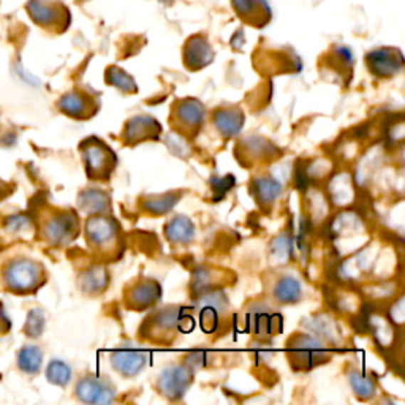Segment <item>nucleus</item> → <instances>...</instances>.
<instances>
[{
  "mask_svg": "<svg viewBox=\"0 0 405 405\" xmlns=\"http://www.w3.org/2000/svg\"><path fill=\"white\" fill-rule=\"evenodd\" d=\"M46 379L49 383L58 386H67L72 380V369L61 359H53L46 369Z\"/></svg>",
  "mask_w": 405,
  "mask_h": 405,
  "instance_id": "7c9ffc66",
  "label": "nucleus"
},
{
  "mask_svg": "<svg viewBox=\"0 0 405 405\" xmlns=\"http://www.w3.org/2000/svg\"><path fill=\"white\" fill-rule=\"evenodd\" d=\"M162 298V285L154 279H137L125 287L124 303L130 310L152 309Z\"/></svg>",
  "mask_w": 405,
  "mask_h": 405,
  "instance_id": "1a4fd4ad",
  "label": "nucleus"
},
{
  "mask_svg": "<svg viewBox=\"0 0 405 405\" xmlns=\"http://www.w3.org/2000/svg\"><path fill=\"white\" fill-rule=\"evenodd\" d=\"M16 72H18V75H19L21 78H23V80H24V81H27V83H29V84H38V81H37V80H35V78H33L32 75L27 73V72H26V70L23 68V65H21V63H18V65H16Z\"/></svg>",
  "mask_w": 405,
  "mask_h": 405,
  "instance_id": "c9c22d12",
  "label": "nucleus"
},
{
  "mask_svg": "<svg viewBox=\"0 0 405 405\" xmlns=\"http://www.w3.org/2000/svg\"><path fill=\"white\" fill-rule=\"evenodd\" d=\"M204 305L201 304V326L206 332L216 331L223 312L228 309V300L222 291H212L204 298Z\"/></svg>",
  "mask_w": 405,
  "mask_h": 405,
  "instance_id": "aec40b11",
  "label": "nucleus"
},
{
  "mask_svg": "<svg viewBox=\"0 0 405 405\" xmlns=\"http://www.w3.org/2000/svg\"><path fill=\"white\" fill-rule=\"evenodd\" d=\"M80 233V220L73 211H61L43 225V238L53 246H65Z\"/></svg>",
  "mask_w": 405,
  "mask_h": 405,
  "instance_id": "6e6552de",
  "label": "nucleus"
},
{
  "mask_svg": "<svg viewBox=\"0 0 405 405\" xmlns=\"http://www.w3.org/2000/svg\"><path fill=\"white\" fill-rule=\"evenodd\" d=\"M231 4L241 18L257 27L265 26L271 18V10L266 0H231Z\"/></svg>",
  "mask_w": 405,
  "mask_h": 405,
  "instance_id": "4be33fe9",
  "label": "nucleus"
},
{
  "mask_svg": "<svg viewBox=\"0 0 405 405\" xmlns=\"http://www.w3.org/2000/svg\"><path fill=\"white\" fill-rule=\"evenodd\" d=\"M287 353L290 364L298 371H310L331 359L330 348L323 340L304 332H296L288 339Z\"/></svg>",
  "mask_w": 405,
  "mask_h": 405,
  "instance_id": "7ed1b4c3",
  "label": "nucleus"
},
{
  "mask_svg": "<svg viewBox=\"0 0 405 405\" xmlns=\"http://www.w3.org/2000/svg\"><path fill=\"white\" fill-rule=\"evenodd\" d=\"M348 382H350L353 393L362 401L372 399V397L377 394L374 382L359 371H352L350 375H348Z\"/></svg>",
  "mask_w": 405,
  "mask_h": 405,
  "instance_id": "c756f323",
  "label": "nucleus"
},
{
  "mask_svg": "<svg viewBox=\"0 0 405 405\" xmlns=\"http://www.w3.org/2000/svg\"><path fill=\"white\" fill-rule=\"evenodd\" d=\"M83 163L90 181L108 182L117 167V155L112 149L97 137L86 138L80 144Z\"/></svg>",
  "mask_w": 405,
  "mask_h": 405,
  "instance_id": "20e7f679",
  "label": "nucleus"
},
{
  "mask_svg": "<svg viewBox=\"0 0 405 405\" xmlns=\"http://www.w3.org/2000/svg\"><path fill=\"white\" fill-rule=\"evenodd\" d=\"M212 122H214L222 137L233 138L243 129L244 112L241 108H236V106H225V108H219L214 111Z\"/></svg>",
  "mask_w": 405,
  "mask_h": 405,
  "instance_id": "412c9836",
  "label": "nucleus"
},
{
  "mask_svg": "<svg viewBox=\"0 0 405 405\" xmlns=\"http://www.w3.org/2000/svg\"><path fill=\"white\" fill-rule=\"evenodd\" d=\"M32 226V220L27 216H11L5 220V228L11 233H23Z\"/></svg>",
  "mask_w": 405,
  "mask_h": 405,
  "instance_id": "72a5a7b5",
  "label": "nucleus"
},
{
  "mask_svg": "<svg viewBox=\"0 0 405 405\" xmlns=\"http://www.w3.org/2000/svg\"><path fill=\"white\" fill-rule=\"evenodd\" d=\"M43 362V352L37 345H26L18 353V366L26 374H37Z\"/></svg>",
  "mask_w": 405,
  "mask_h": 405,
  "instance_id": "cd10ccee",
  "label": "nucleus"
},
{
  "mask_svg": "<svg viewBox=\"0 0 405 405\" xmlns=\"http://www.w3.org/2000/svg\"><path fill=\"white\" fill-rule=\"evenodd\" d=\"M247 323L257 336H273L282 331V317L269 307L253 305L247 314Z\"/></svg>",
  "mask_w": 405,
  "mask_h": 405,
  "instance_id": "a211bd4d",
  "label": "nucleus"
},
{
  "mask_svg": "<svg viewBox=\"0 0 405 405\" xmlns=\"http://www.w3.org/2000/svg\"><path fill=\"white\" fill-rule=\"evenodd\" d=\"M191 318L186 307L167 305L149 315L140 328V337L154 344H172L181 332L191 331Z\"/></svg>",
  "mask_w": 405,
  "mask_h": 405,
  "instance_id": "f03ea898",
  "label": "nucleus"
},
{
  "mask_svg": "<svg viewBox=\"0 0 405 405\" xmlns=\"http://www.w3.org/2000/svg\"><path fill=\"white\" fill-rule=\"evenodd\" d=\"M88 246L103 261H115L122 257L125 239L122 228L112 214L89 216L84 225Z\"/></svg>",
  "mask_w": 405,
  "mask_h": 405,
  "instance_id": "f257e3e1",
  "label": "nucleus"
},
{
  "mask_svg": "<svg viewBox=\"0 0 405 405\" xmlns=\"http://www.w3.org/2000/svg\"><path fill=\"white\" fill-rule=\"evenodd\" d=\"M179 198L181 194H176V191H169V194L163 195H146L140 200V208L146 214L160 217L163 214H168L174 208V204L179 201Z\"/></svg>",
  "mask_w": 405,
  "mask_h": 405,
  "instance_id": "a878e982",
  "label": "nucleus"
},
{
  "mask_svg": "<svg viewBox=\"0 0 405 405\" xmlns=\"http://www.w3.org/2000/svg\"><path fill=\"white\" fill-rule=\"evenodd\" d=\"M26 11L35 24L45 29H58V27L65 29L67 26H63V19H70L68 11L53 0H27Z\"/></svg>",
  "mask_w": 405,
  "mask_h": 405,
  "instance_id": "9b49d317",
  "label": "nucleus"
},
{
  "mask_svg": "<svg viewBox=\"0 0 405 405\" xmlns=\"http://www.w3.org/2000/svg\"><path fill=\"white\" fill-rule=\"evenodd\" d=\"M282 190V182L274 179L273 176L255 177L251 184V194L263 211H269L273 208L275 201L280 198Z\"/></svg>",
  "mask_w": 405,
  "mask_h": 405,
  "instance_id": "6ab92c4d",
  "label": "nucleus"
},
{
  "mask_svg": "<svg viewBox=\"0 0 405 405\" xmlns=\"http://www.w3.org/2000/svg\"><path fill=\"white\" fill-rule=\"evenodd\" d=\"M45 325H46L45 312L41 309H33L29 312V315H27V322L24 325V332L32 339L40 337L45 331Z\"/></svg>",
  "mask_w": 405,
  "mask_h": 405,
  "instance_id": "2f4dec72",
  "label": "nucleus"
},
{
  "mask_svg": "<svg viewBox=\"0 0 405 405\" xmlns=\"http://www.w3.org/2000/svg\"><path fill=\"white\" fill-rule=\"evenodd\" d=\"M273 295L277 303L282 304H296L303 300L304 291L301 282L296 277L283 275L279 280L275 282Z\"/></svg>",
  "mask_w": 405,
  "mask_h": 405,
  "instance_id": "bb28decb",
  "label": "nucleus"
},
{
  "mask_svg": "<svg viewBox=\"0 0 405 405\" xmlns=\"http://www.w3.org/2000/svg\"><path fill=\"white\" fill-rule=\"evenodd\" d=\"M4 279L6 288L15 293H32L46 282L43 266L29 258L10 261L4 269Z\"/></svg>",
  "mask_w": 405,
  "mask_h": 405,
  "instance_id": "39448f33",
  "label": "nucleus"
},
{
  "mask_svg": "<svg viewBox=\"0 0 405 405\" xmlns=\"http://www.w3.org/2000/svg\"><path fill=\"white\" fill-rule=\"evenodd\" d=\"M212 184V191H214L216 196L214 200H220L223 198L226 191H230V189H233L234 186V177L233 176H225V177H214L211 181Z\"/></svg>",
  "mask_w": 405,
  "mask_h": 405,
  "instance_id": "f704fd0d",
  "label": "nucleus"
},
{
  "mask_svg": "<svg viewBox=\"0 0 405 405\" xmlns=\"http://www.w3.org/2000/svg\"><path fill=\"white\" fill-rule=\"evenodd\" d=\"M110 362L116 372L125 379H133L147 366V353L137 347L122 345L111 353Z\"/></svg>",
  "mask_w": 405,
  "mask_h": 405,
  "instance_id": "2eb2a0df",
  "label": "nucleus"
},
{
  "mask_svg": "<svg viewBox=\"0 0 405 405\" xmlns=\"http://www.w3.org/2000/svg\"><path fill=\"white\" fill-rule=\"evenodd\" d=\"M58 108L73 119H90L94 117L98 110H100V102L94 98L92 95L86 94V92L81 90H72L63 94L59 102H58Z\"/></svg>",
  "mask_w": 405,
  "mask_h": 405,
  "instance_id": "dca6fc26",
  "label": "nucleus"
},
{
  "mask_svg": "<svg viewBox=\"0 0 405 405\" xmlns=\"http://www.w3.org/2000/svg\"><path fill=\"white\" fill-rule=\"evenodd\" d=\"M78 206L89 216L112 214L111 196L100 189H88L78 196Z\"/></svg>",
  "mask_w": 405,
  "mask_h": 405,
  "instance_id": "b1692460",
  "label": "nucleus"
},
{
  "mask_svg": "<svg viewBox=\"0 0 405 405\" xmlns=\"http://www.w3.org/2000/svg\"><path fill=\"white\" fill-rule=\"evenodd\" d=\"M282 155L280 149L273 141L260 137H247L239 141L236 147V157L244 167H255L258 163H271Z\"/></svg>",
  "mask_w": 405,
  "mask_h": 405,
  "instance_id": "9d476101",
  "label": "nucleus"
},
{
  "mask_svg": "<svg viewBox=\"0 0 405 405\" xmlns=\"http://www.w3.org/2000/svg\"><path fill=\"white\" fill-rule=\"evenodd\" d=\"M163 129L152 116L137 115L127 120L122 130V143L125 146H137L146 141H157Z\"/></svg>",
  "mask_w": 405,
  "mask_h": 405,
  "instance_id": "f8f14e48",
  "label": "nucleus"
},
{
  "mask_svg": "<svg viewBox=\"0 0 405 405\" xmlns=\"http://www.w3.org/2000/svg\"><path fill=\"white\" fill-rule=\"evenodd\" d=\"M6 190H9V184L0 179V200L9 195V191H6Z\"/></svg>",
  "mask_w": 405,
  "mask_h": 405,
  "instance_id": "e433bc0d",
  "label": "nucleus"
},
{
  "mask_svg": "<svg viewBox=\"0 0 405 405\" xmlns=\"http://www.w3.org/2000/svg\"><path fill=\"white\" fill-rule=\"evenodd\" d=\"M163 233L172 244L186 246L195 239V225L186 216H174L168 220Z\"/></svg>",
  "mask_w": 405,
  "mask_h": 405,
  "instance_id": "393cba45",
  "label": "nucleus"
},
{
  "mask_svg": "<svg viewBox=\"0 0 405 405\" xmlns=\"http://www.w3.org/2000/svg\"><path fill=\"white\" fill-rule=\"evenodd\" d=\"M291 246H293V243H291V239L287 236V234H282L280 238H277V239L274 241L273 248H271L273 257L279 258V261H282L283 258L290 257Z\"/></svg>",
  "mask_w": 405,
  "mask_h": 405,
  "instance_id": "473e14b6",
  "label": "nucleus"
},
{
  "mask_svg": "<svg viewBox=\"0 0 405 405\" xmlns=\"http://www.w3.org/2000/svg\"><path fill=\"white\" fill-rule=\"evenodd\" d=\"M159 2H162V4H172L173 0H159Z\"/></svg>",
  "mask_w": 405,
  "mask_h": 405,
  "instance_id": "4c0bfd02",
  "label": "nucleus"
},
{
  "mask_svg": "<svg viewBox=\"0 0 405 405\" xmlns=\"http://www.w3.org/2000/svg\"><path fill=\"white\" fill-rule=\"evenodd\" d=\"M105 81L124 94H137L138 92V84L133 80V76L119 67H108L105 73Z\"/></svg>",
  "mask_w": 405,
  "mask_h": 405,
  "instance_id": "c85d7f7f",
  "label": "nucleus"
},
{
  "mask_svg": "<svg viewBox=\"0 0 405 405\" xmlns=\"http://www.w3.org/2000/svg\"><path fill=\"white\" fill-rule=\"evenodd\" d=\"M206 108L196 98H184L177 100L169 115V125L172 130L184 140H194L200 133L204 124Z\"/></svg>",
  "mask_w": 405,
  "mask_h": 405,
  "instance_id": "423d86ee",
  "label": "nucleus"
},
{
  "mask_svg": "<svg viewBox=\"0 0 405 405\" xmlns=\"http://www.w3.org/2000/svg\"><path fill=\"white\" fill-rule=\"evenodd\" d=\"M195 369L189 366L187 362L184 364H174L163 369L157 377V391L169 401H181L186 396L187 389L194 383Z\"/></svg>",
  "mask_w": 405,
  "mask_h": 405,
  "instance_id": "0eeeda50",
  "label": "nucleus"
},
{
  "mask_svg": "<svg viewBox=\"0 0 405 405\" xmlns=\"http://www.w3.org/2000/svg\"><path fill=\"white\" fill-rule=\"evenodd\" d=\"M366 65L377 78H391L404 67V56L397 48H377L366 54Z\"/></svg>",
  "mask_w": 405,
  "mask_h": 405,
  "instance_id": "4468645a",
  "label": "nucleus"
},
{
  "mask_svg": "<svg viewBox=\"0 0 405 405\" xmlns=\"http://www.w3.org/2000/svg\"><path fill=\"white\" fill-rule=\"evenodd\" d=\"M78 285H80L83 293L89 296L102 295L110 285V271L106 269L105 265L90 266L86 271L80 274Z\"/></svg>",
  "mask_w": 405,
  "mask_h": 405,
  "instance_id": "5701e85b",
  "label": "nucleus"
},
{
  "mask_svg": "<svg viewBox=\"0 0 405 405\" xmlns=\"http://www.w3.org/2000/svg\"><path fill=\"white\" fill-rule=\"evenodd\" d=\"M75 394L81 402L105 405L115 402L116 388L112 386V383L108 379L88 375L76 383Z\"/></svg>",
  "mask_w": 405,
  "mask_h": 405,
  "instance_id": "ddd939ff",
  "label": "nucleus"
},
{
  "mask_svg": "<svg viewBox=\"0 0 405 405\" xmlns=\"http://www.w3.org/2000/svg\"><path fill=\"white\" fill-rule=\"evenodd\" d=\"M214 61V49H212L208 38L203 35L190 37L184 48V65L191 72H198Z\"/></svg>",
  "mask_w": 405,
  "mask_h": 405,
  "instance_id": "f3484780",
  "label": "nucleus"
}]
</instances>
